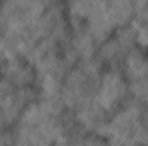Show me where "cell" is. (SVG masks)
I'll list each match as a JSON object with an SVG mask.
<instances>
[{
    "mask_svg": "<svg viewBox=\"0 0 148 146\" xmlns=\"http://www.w3.org/2000/svg\"><path fill=\"white\" fill-rule=\"evenodd\" d=\"M47 2L38 0H12L0 2V35L28 33L43 14Z\"/></svg>",
    "mask_w": 148,
    "mask_h": 146,
    "instance_id": "cell-3",
    "label": "cell"
},
{
    "mask_svg": "<svg viewBox=\"0 0 148 146\" xmlns=\"http://www.w3.org/2000/svg\"><path fill=\"white\" fill-rule=\"evenodd\" d=\"M143 105L136 103L134 100H127L121 108H117L114 113L109 115L107 127L103 132V138L107 141H126L131 139L138 124L143 117Z\"/></svg>",
    "mask_w": 148,
    "mask_h": 146,
    "instance_id": "cell-5",
    "label": "cell"
},
{
    "mask_svg": "<svg viewBox=\"0 0 148 146\" xmlns=\"http://www.w3.org/2000/svg\"><path fill=\"white\" fill-rule=\"evenodd\" d=\"M95 100L109 115L129 100V81L121 69L103 71L95 93Z\"/></svg>",
    "mask_w": 148,
    "mask_h": 146,
    "instance_id": "cell-4",
    "label": "cell"
},
{
    "mask_svg": "<svg viewBox=\"0 0 148 146\" xmlns=\"http://www.w3.org/2000/svg\"><path fill=\"white\" fill-rule=\"evenodd\" d=\"M69 43L74 48L76 55L79 60H88V59H95L97 50H98V41L93 38V35L86 29V24L77 26L71 29V38Z\"/></svg>",
    "mask_w": 148,
    "mask_h": 146,
    "instance_id": "cell-11",
    "label": "cell"
},
{
    "mask_svg": "<svg viewBox=\"0 0 148 146\" xmlns=\"http://www.w3.org/2000/svg\"><path fill=\"white\" fill-rule=\"evenodd\" d=\"M121 71L126 76V79L131 83V81H136V79H141V77H147L148 76V50L141 48V46H134L131 48L124 60H122V65H121Z\"/></svg>",
    "mask_w": 148,
    "mask_h": 146,
    "instance_id": "cell-9",
    "label": "cell"
},
{
    "mask_svg": "<svg viewBox=\"0 0 148 146\" xmlns=\"http://www.w3.org/2000/svg\"><path fill=\"white\" fill-rule=\"evenodd\" d=\"M105 10L107 16L114 24V28H122L133 23L136 17V5L133 0H110L105 2Z\"/></svg>",
    "mask_w": 148,
    "mask_h": 146,
    "instance_id": "cell-12",
    "label": "cell"
},
{
    "mask_svg": "<svg viewBox=\"0 0 148 146\" xmlns=\"http://www.w3.org/2000/svg\"><path fill=\"white\" fill-rule=\"evenodd\" d=\"M129 98L134 100L136 103L147 107L148 105V76L129 83Z\"/></svg>",
    "mask_w": 148,
    "mask_h": 146,
    "instance_id": "cell-13",
    "label": "cell"
},
{
    "mask_svg": "<svg viewBox=\"0 0 148 146\" xmlns=\"http://www.w3.org/2000/svg\"><path fill=\"white\" fill-rule=\"evenodd\" d=\"M127 52L129 50H126L121 45V41L112 35L110 38H107L105 41H102L98 45L95 59L103 67V71H107V69H121L122 60H124V57H126Z\"/></svg>",
    "mask_w": 148,
    "mask_h": 146,
    "instance_id": "cell-8",
    "label": "cell"
},
{
    "mask_svg": "<svg viewBox=\"0 0 148 146\" xmlns=\"http://www.w3.org/2000/svg\"><path fill=\"white\" fill-rule=\"evenodd\" d=\"M0 79L10 89H24L36 86V69L33 62L23 55L5 59L0 69Z\"/></svg>",
    "mask_w": 148,
    "mask_h": 146,
    "instance_id": "cell-6",
    "label": "cell"
},
{
    "mask_svg": "<svg viewBox=\"0 0 148 146\" xmlns=\"http://www.w3.org/2000/svg\"><path fill=\"white\" fill-rule=\"evenodd\" d=\"M84 24H86V29L93 35V38H95L98 43H102V41H105L107 38H110L112 35H114V31H115L114 24L110 23V19H109V16H107L105 2H100V0H98L95 10L91 12V16L86 19Z\"/></svg>",
    "mask_w": 148,
    "mask_h": 146,
    "instance_id": "cell-10",
    "label": "cell"
},
{
    "mask_svg": "<svg viewBox=\"0 0 148 146\" xmlns=\"http://www.w3.org/2000/svg\"><path fill=\"white\" fill-rule=\"evenodd\" d=\"M14 131L17 139L29 146H55L60 134V115L38 98L23 112Z\"/></svg>",
    "mask_w": 148,
    "mask_h": 146,
    "instance_id": "cell-1",
    "label": "cell"
},
{
    "mask_svg": "<svg viewBox=\"0 0 148 146\" xmlns=\"http://www.w3.org/2000/svg\"><path fill=\"white\" fill-rule=\"evenodd\" d=\"M103 67L97 59L79 60L64 77L62 84V100L67 110H74L83 102L95 98Z\"/></svg>",
    "mask_w": 148,
    "mask_h": 146,
    "instance_id": "cell-2",
    "label": "cell"
},
{
    "mask_svg": "<svg viewBox=\"0 0 148 146\" xmlns=\"http://www.w3.org/2000/svg\"><path fill=\"white\" fill-rule=\"evenodd\" d=\"M133 28H134V36H136V45L148 50V19L134 17L133 19Z\"/></svg>",
    "mask_w": 148,
    "mask_h": 146,
    "instance_id": "cell-14",
    "label": "cell"
},
{
    "mask_svg": "<svg viewBox=\"0 0 148 146\" xmlns=\"http://www.w3.org/2000/svg\"><path fill=\"white\" fill-rule=\"evenodd\" d=\"M74 117L77 119V122L93 136H100L103 138L105 127H107V120H109V113L98 105V102L95 98L83 102L79 107L73 110Z\"/></svg>",
    "mask_w": 148,
    "mask_h": 146,
    "instance_id": "cell-7",
    "label": "cell"
}]
</instances>
